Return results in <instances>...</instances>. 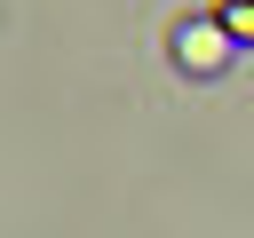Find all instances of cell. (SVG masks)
Returning <instances> with one entry per match:
<instances>
[{
	"label": "cell",
	"mask_w": 254,
	"mask_h": 238,
	"mask_svg": "<svg viewBox=\"0 0 254 238\" xmlns=\"http://www.w3.org/2000/svg\"><path fill=\"white\" fill-rule=\"evenodd\" d=\"M167 56H175V71H190V79H222L230 71V56H238V40L214 24V8L206 16H183L175 32H167Z\"/></svg>",
	"instance_id": "6da1fadb"
},
{
	"label": "cell",
	"mask_w": 254,
	"mask_h": 238,
	"mask_svg": "<svg viewBox=\"0 0 254 238\" xmlns=\"http://www.w3.org/2000/svg\"><path fill=\"white\" fill-rule=\"evenodd\" d=\"M214 24H222L238 48H254V0H214Z\"/></svg>",
	"instance_id": "7a4b0ae2"
}]
</instances>
